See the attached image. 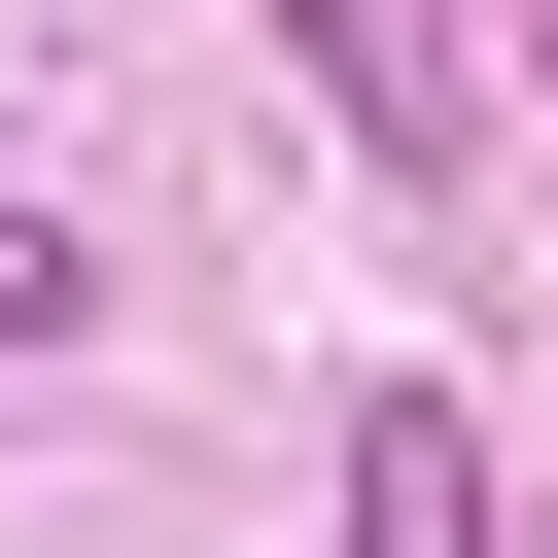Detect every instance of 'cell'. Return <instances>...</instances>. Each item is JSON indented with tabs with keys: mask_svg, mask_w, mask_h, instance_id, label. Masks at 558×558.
I'll return each instance as SVG.
<instances>
[{
	"mask_svg": "<svg viewBox=\"0 0 558 558\" xmlns=\"http://www.w3.org/2000/svg\"><path fill=\"white\" fill-rule=\"evenodd\" d=\"M314 488H349V558H523V488H488V418H453V384H349V453H314Z\"/></svg>",
	"mask_w": 558,
	"mask_h": 558,
	"instance_id": "6da1fadb",
	"label": "cell"
},
{
	"mask_svg": "<svg viewBox=\"0 0 558 558\" xmlns=\"http://www.w3.org/2000/svg\"><path fill=\"white\" fill-rule=\"evenodd\" d=\"M279 70H314L384 174H453V140H488V35H453V0H279Z\"/></svg>",
	"mask_w": 558,
	"mask_h": 558,
	"instance_id": "7a4b0ae2",
	"label": "cell"
},
{
	"mask_svg": "<svg viewBox=\"0 0 558 558\" xmlns=\"http://www.w3.org/2000/svg\"><path fill=\"white\" fill-rule=\"evenodd\" d=\"M70 314H105V279H70V209H0V349H70Z\"/></svg>",
	"mask_w": 558,
	"mask_h": 558,
	"instance_id": "3957f363",
	"label": "cell"
},
{
	"mask_svg": "<svg viewBox=\"0 0 558 558\" xmlns=\"http://www.w3.org/2000/svg\"><path fill=\"white\" fill-rule=\"evenodd\" d=\"M523 35H558V0H523Z\"/></svg>",
	"mask_w": 558,
	"mask_h": 558,
	"instance_id": "277c9868",
	"label": "cell"
}]
</instances>
